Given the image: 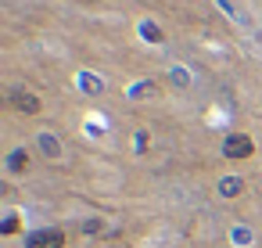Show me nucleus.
Here are the masks:
<instances>
[{
  "label": "nucleus",
  "mask_w": 262,
  "mask_h": 248,
  "mask_svg": "<svg viewBox=\"0 0 262 248\" xmlns=\"http://www.w3.org/2000/svg\"><path fill=\"white\" fill-rule=\"evenodd\" d=\"M61 244H65L61 230H36V234H29V248H61Z\"/></svg>",
  "instance_id": "obj_1"
},
{
  "label": "nucleus",
  "mask_w": 262,
  "mask_h": 248,
  "mask_svg": "<svg viewBox=\"0 0 262 248\" xmlns=\"http://www.w3.org/2000/svg\"><path fill=\"white\" fill-rule=\"evenodd\" d=\"M248 151H251V140H248V137H230V140H226V155L244 158Z\"/></svg>",
  "instance_id": "obj_2"
},
{
  "label": "nucleus",
  "mask_w": 262,
  "mask_h": 248,
  "mask_svg": "<svg viewBox=\"0 0 262 248\" xmlns=\"http://www.w3.org/2000/svg\"><path fill=\"white\" fill-rule=\"evenodd\" d=\"M237 187H241L237 180H226V183H223V194H237Z\"/></svg>",
  "instance_id": "obj_3"
},
{
  "label": "nucleus",
  "mask_w": 262,
  "mask_h": 248,
  "mask_svg": "<svg viewBox=\"0 0 262 248\" xmlns=\"http://www.w3.org/2000/svg\"><path fill=\"white\" fill-rule=\"evenodd\" d=\"M26 166V155H11V169H22Z\"/></svg>",
  "instance_id": "obj_4"
}]
</instances>
